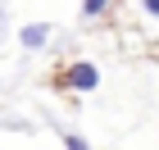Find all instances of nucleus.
Returning <instances> with one entry per match:
<instances>
[{"label": "nucleus", "mask_w": 159, "mask_h": 150, "mask_svg": "<svg viewBox=\"0 0 159 150\" xmlns=\"http://www.w3.org/2000/svg\"><path fill=\"white\" fill-rule=\"evenodd\" d=\"M64 82H68L73 91H96L100 87V68L96 64H73V68L64 73Z\"/></svg>", "instance_id": "obj_1"}, {"label": "nucleus", "mask_w": 159, "mask_h": 150, "mask_svg": "<svg viewBox=\"0 0 159 150\" xmlns=\"http://www.w3.org/2000/svg\"><path fill=\"white\" fill-rule=\"evenodd\" d=\"M109 9V0H82V14L86 18H96V14H105Z\"/></svg>", "instance_id": "obj_3"}, {"label": "nucleus", "mask_w": 159, "mask_h": 150, "mask_svg": "<svg viewBox=\"0 0 159 150\" xmlns=\"http://www.w3.org/2000/svg\"><path fill=\"white\" fill-rule=\"evenodd\" d=\"M18 41H23L27 50H41V46L50 41V23H27L23 32H18Z\"/></svg>", "instance_id": "obj_2"}, {"label": "nucleus", "mask_w": 159, "mask_h": 150, "mask_svg": "<svg viewBox=\"0 0 159 150\" xmlns=\"http://www.w3.org/2000/svg\"><path fill=\"white\" fill-rule=\"evenodd\" d=\"M64 150H91V146H86L77 132H68V137H64Z\"/></svg>", "instance_id": "obj_4"}, {"label": "nucleus", "mask_w": 159, "mask_h": 150, "mask_svg": "<svg viewBox=\"0 0 159 150\" xmlns=\"http://www.w3.org/2000/svg\"><path fill=\"white\" fill-rule=\"evenodd\" d=\"M141 9H146V14H155V18H159V0H141Z\"/></svg>", "instance_id": "obj_5"}]
</instances>
